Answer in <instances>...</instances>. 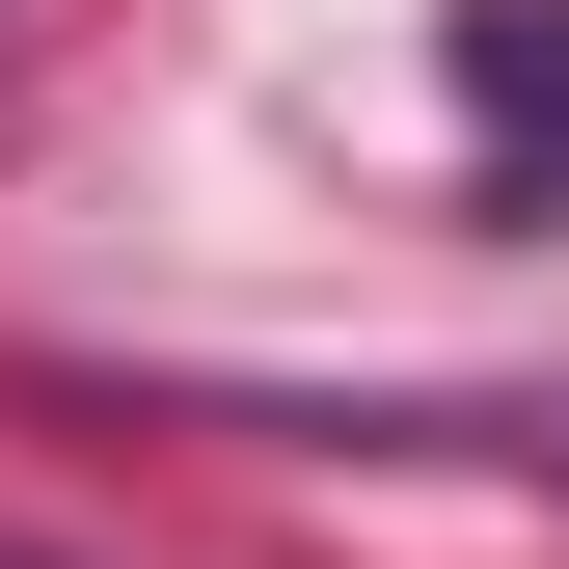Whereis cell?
Here are the masks:
<instances>
[{"label": "cell", "instance_id": "1", "mask_svg": "<svg viewBox=\"0 0 569 569\" xmlns=\"http://www.w3.org/2000/svg\"><path fill=\"white\" fill-rule=\"evenodd\" d=\"M461 163L488 218H569V0H461Z\"/></svg>", "mask_w": 569, "mask_h": 569}, {"label": "cell", "instance_id": "2", "mask_svg": "<svg viewBox=\"0 0 569 569\" xmlns=\"http://www.w3.org/2000/svg\"><path fill=\"white\" fill-rule=\"evenodd\" d=\"M352 461H488V488H542L569 516V380H516V407H326Z\"/></svg>", "mask_w": 569, "mask_h": 569}]
</instances>
